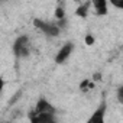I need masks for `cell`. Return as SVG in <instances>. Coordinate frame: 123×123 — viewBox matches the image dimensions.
I'll use <instances>...</instances> for the list:
<instances>
[{"mask_svg":"<svg viewBox=\"0 0 123 123\" xmlns=\"http://www.w3.org/2000/svg\"><path fill=\"white\" fill-rule=\"evenodd\" d=\"M29 120L31 122H38V123L55 122V109H54V106L48 100L39 98L35 104V109L29 113Z\"/></svg>","mask_w":123,"mask_h":123,"instance_id":"6da1fadb","label":"cell"},{"mask_svg":"<svg viewBox=\"0 0 123 123\" xmlns=\"http://www.w3.org/2000/svg\"><path fill=\"white\" fill-rule=\"evenodd\" d=\"M33 25L46 36L49 38H56L59 36L61 33V26L58 23H54V22H46V20H41V19H35L33 20Z\"/></svg>","mask_w":123,"mask_h":123,"instance_id":"7a4b0ae2","label":"cell"},{"mask_svg":"<svg viewBox=\"0 0 123 123\" xmlns=\"http://www.w3.org/2000/svg\"><path fill=\"white\" fill-rule=\"evenodd\" d=\"M31 52V41L28 35H20L13 42V54L18 58H26Z\"/></svg>","mask_w":123,"mask_h":123,"instance_id":"3957f363","label":"cell"},{"mask_svg":"<svg viewBox=\"0 0 123 123\" xmlns=\"http://www.w3.org/2000/svg\"><path fill=\"white\" fill-rule=\"evenodd\" d=\"M74 48H75V46H74V42H67V43H64L62 46L56 51V54H55V58H54L55 64H58V65L64 64L65 61L71 56V54L74 52Z\"/></svg>","mask_w":123,"mask_h":123,"instance_id":"277c9868","label":"cell"},{"mask_svg":"<svg viewBox=\"0 0 123 123\" xmlns=\"http://www.w3.org/2000/svg\"><path fill=\"white\" fill-rule=\"evenodd\" d=\"M88 2L97 16H106L109 13V0H88Z\"/></svg>","mask_w":123,"mask_h":123,"instance_id":"5b68a950","label":"cell"},{"mask_svg":"<svg viewBox=\"0 0 123 123\" xmlns=\"http://www.w3.org/2000/svg\"><path fill=\"white\" fill-rule=\"evenodd\" d=\"M106 110H107L106 103H101V104L91 113V116L88 117V122H98V123L104 122V119H106Z\"/></svg>","mask_w":123,"mask_h":123,"instance_id":"8992f818","label":"cell"},{"mask_svg":"<svg viewBox=\"0 0 123 123\" xmlns=\"http://www.w3.org/2000/svg\"><path fill=\"white\" fill-rule=\"evenodd\" d=\"M109 5L117 10H123V0H109Z\"/></svg>","mask_w":123,"mask_h":123,"instance_id":"52a82bcc","label":"cell"},{"mask_svg":"<svg viewBox=\"0 0 123 123\" xmlns=\"http://www.w3.org/2000/svg\"><path fill=\"white\" fill-rule=\"evenodd\" d=\"M116 98H117V101H119L120 104H123V84L117 88V91H116Z\"/></svg>","mask_w":123,"mask_h":123,"instance_id":"ba28073f","label":"cell"},{"mask_svg":"<svg viewBox=\"0 0 123 123\" xmlns=\"http://www.w3.org/2000/svg\"><path fill=\"white\" fill-rule=\"evenodd\" d=\"M93 42H94V38H91V36H87V43H88V45H91Z\"/></svg>","mask_w":123,"mask_h":123,"instance_id":"9c48e42d","label":"cell"}]
</instances>
